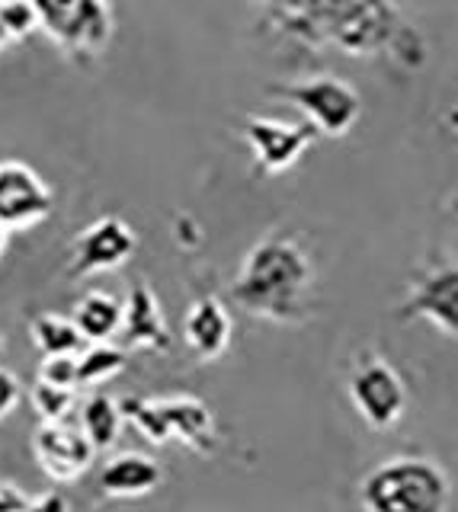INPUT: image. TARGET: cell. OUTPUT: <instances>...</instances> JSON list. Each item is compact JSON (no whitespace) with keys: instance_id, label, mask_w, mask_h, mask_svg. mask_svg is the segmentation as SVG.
<instances>
[{"instance_id":"obj_1","label":"cell","mask_w":458,"mask_h":512,"mask_svg":"<svg viewBox=\"0 0 458 512\" xmlns=\"http://www.w3.org/2000/svg\"><path fill=\"white\" fill-rule=\"evenodd\" d=\"M254 7L286 39L350 55H385L407 32L398 0H254Z\"/></svg>"},{"instance_id":"obj_2","label":"cell","mask_w":458,"mask_h":512,"mask_svg":"<svg viewBox=\"0 0 458 512\" xmlns=\"http://www.w3.org/2000/svg\"><path fill=\"white\" fill-rule=\"evenodd\" d=\"M314 285V263L292 237H266L244 256L231 298L247 314L273 324H302L308 317V292Z\"/></svg>"},{"instance_id":"obj_3","label":"cell","mask_w":458,"mask_h":512,"mask_svg":"<svg viewBox=\"0 0 458 512\" xmlns=\"http://www.w3.org/2000/svg\"><path fill=\"white\" fill-rule=\"evenodd\" d=\"M366 512H446L452 487L430 458H388L359 484Z\"/></svg>"},{"instance_id":"obj_4","label":"cell","mask_w":458,"mask_h":512,"mask_svg":"<svg viewBox=\"0 0 458 512\" xmlns=\"http://www.w3.org/2000/svg\"><path fill=\"white\" fill-rule=\"evenodd\" d=\"M39 26L77 64L97 61L113 39V10L106 0H29Z\"/></svg>"},{"instance_id":"obj_5","label":"cell","mask_w":458,"mask_h":512,"mask_svg":"<svg viewBox=\"0 0 458 512\" xmlns=\"http://www.w3.org/2000/svg\"><path fill=\"white\" fill-rule=\"evenodd\" d=\"M279 100L292 103L318 135H346L356 125L362 100L359 93L340 77H308L292 80V84L273 87Z\"/></svg>"},{"instance_id":"obj_6","label":"cell","mask_w":458,"mask_h":512,"mask_svg":"<svg viewBox=\"0 0 458 512\" xmlns=\"http://www.w3.org/2000/svg\"><path fill=\"white\" fill-rule=\"evenodd\" d=\"M55 212V196L23 160H0V224L7 231L36 228Z\"/></svg>"},{"instance_id":"obj_7","label":"cell","mask_w":458,"mask_h":512,"mask_svg":"<svg viewBox=\"0 0 458 512\" xmlns=\"http://www.w3.org/2000/svg\"><path fill=\"white\" fill-rule=\"evenodd\" d=\"M138 237L135 231L116 215L97 218L93 224L74 237L71 244V276H100V272H113L125 266L135 256Z\"/></svg>"},{"instance_id":"obj_8","label":"cell","mask_w":458,"mask_h":512,"mask_svg":"<svg viewBox=\"0 0 458 512\" xmlns=\"http://www.w3.org/2000/svg\"><path fill=\"white\" fill-rule=\"evenodd\" d=\"M350 400L372 429H391L404 416L407 388L388 362L369 359L350 375Z\"/></svg>"},{"instance_id":"obj_9","label":"cell","mask_w":458,"mask_h":512,"mask_svg":"<svg viewBox=\"0 0 458 512\" xmlns=\"http://www.w3.org/2000/svg\"><path fill=\"white\" fill-rule=\"evenodd\" d=\"M244 138L250 144V154H254L257 167L270 176H279L292 170L302 154L314 144L318 132L308 122H279V119H257L250 116L244 122Z\"/></svg>"},{"instance_id":"obj_10","label":"cell","mask_w":458,"mask_h":512,"mask_svg":"<svg viewBox=\"0 0 458 512\" xmlns=\"http://www.w3.org/2000/svg\"><path fill=\"white\" fill-rule=\"evenodd\" d=\"M401 317H423L458 340V263H442L414 282Z\"/></svg>"},{"instance_id":"obj_11","label":"cell","mask_w":458,"mask_h":512,"mask_svg":"<svg viewBox=\"0 0 458 512\" xmlns=\"http://www.w3.org/2000/svg\"><path fill=\"white\" fill-rule=\"evenodd\" d=\"M33 455L45 477L52 480H74L93 464V445L81 429L61 423H42L33 436Z\"/></svg>"},{"instance_id":"obj_12","label":"cell","mask_w":458,"mask_h":512,"mask_svg":"<svg viewBox=\"0 0 458 512\" xmlns=\"http://www.w3.org/2000/svg\"><path fill=\"white\" fill-rule=\"evenodd\" d=\"M122 343L129 349H151L167 352L173 346L170 327L164 320L161 301L151 292L148 282H135L129 288V301L122 304Z\"/></svg>"},{"instance_id":"obj_13","label":"cell","mask_w":458,"mask_h":512,"mask_svg":"<svg viewBox=\"0 0 458 512\" xmlns=\"http://www.w3.org/2000/svg\"><path fill=\"white\" fill-rule=\"evenodd\" d=\"M183 333H186L189 349H193L202 362H215L221 352L231 346L234 324L225 304L212 295H205V298H196L193 308L186 311Z\"/></svg>"},{"instance_id":"obj_14","label":"cell","mask_w":458,"mask_h":512,"mask_svg":"<svg viewBox=\"0 0 458 512\" xmlns=\"http://www.w3.org/2000/svg\"><path fill=\"white\" fill-rule=\"evenodd\" d=\"M157 404H161V413L167 420L170 439H180L199 455L215 452V416L199 397H164Z\"/></svg>"},{"instance_id":"obj_15","label":"cell","mask_w":458,"mask_h":512,"mask_svg":"<svg viewBox=\"0 0 458 512\" xmlns=\"http://www.w3.org/2000/svg\"><path fill=\"white\" fill-rule=\"evenodd\" d=\"M164 471L151 455L141 452H125L106 461L100 471V490L116 500H132V496H145L154 487H161Z\"/></svg>"},{"instance_id":"obj_16","label":"cell","mask_w":458,"mask_h":512,"mask_svg":"<svg viewBox=\"0 0 458 512\" xmlns=\"http://www.w3.org/2000/svg\"><path fill=\"white\" fill-rule=\"evenodd\" d=\"M71 320L87 343H109L122 327V301L106 292H90L77 301Z\"/></svg>"},{"instance_id":"obj_17","label":"cell","mask_w":458,"mask_h":512,"mask_svg":"<svg viewBox=\"0 0 458 512\" xmlns=\"http://www.w3.org/2000/svg\"><path fill=\"white\" fill-rule=\"evenodd\" d=\"M81 432L93 445V452H106V448H113L116 439H119V432H122L119 400L106 397V394L87 397L84 407H81Z\"/></svg>"},{"instance_id":"obj_18","label":"cell","mask_w":458,"mask_h":512,"mask_svg":"<svg viewBox=\"0 0 458 512\" xmlns=\"http://www.w3.org/2000/svg\"><path fill=\"white\" fill-rule=\"evenodd\" d=\"M33 340L42 356H77L84 349V336L71 317L61 314H39L33 320Z\"/></svg>"},{"instance_id":"obj_19","label":"cell","mask_w":458,"mask_h":512,"mask_svg":"<svg viewBox=\"0 0 458 512\" xmlns=\"http://www.w3.org/2000/svg\"><path fill=\"white\" fill-rule=\"evenodd\" d=\"M125 352L109 343H93L90 349L77 352V388H93L109 378H116L125 368Z\"/></svg>"},{"instance_id":"obj_20","label":"cell","mask_w":458,"mask_h":512,"mask_svg":"<svg viewBox=\"0 0 458 512\" xmlns=\"http://www.w3.org/2000/svg\"><path fill=\"white\" fill-rule=\"evenodd\" d=\"M119 410H122V420L135 423V429L148 442H154V445H167L170 442V429H167V420H164L161 404H157V400L125 397V400H119Z\"/></svg>"},{"instance_id":"obj_21","label":"cell","mask_w":458,"mask_h":512,"mask_svg":"<svg viewBox=\"0 0 458 512\" xmlns=\"http://www.w3.org/2000/svg\"><path fill=\"white\" fill-rule=\"evenodd\" d=\"M39 26L29 0H0V52L26 39Z\"/></svg>"},{"instance_id":"obj_22","label":"cell","mask_w":458,"mask_h":512,"mask_svg":"<svg viewBox=\"0 0 458 512\" xmlns=\"http://www.w3.org/2000/svg\"><path fill=\"white\" fill-rule=\"evenodd\" d=\"M33 407L42 416V423L68 420V413L74 407V388H58V384L39 381L33 388Z\"/></svg>"},{"instance_id":"obj_23","label":"cell","mask_w":458,"mask_h":512,"mask_svg":"<svg viewBox=\"0 0 458 512\" xmlns=\"http://www.w3.org/2000/svg\"><path fill=\"white\" fill-rule=\"evenodd\" d=\"M39 381L58 384V388H77V356H45L39 365Z\"/></svg>"},{"instance_id":"obj_24","label":"cell","mask_w":458,"mask_h":512,"mask_svg":"<svg viewBox=\"0 0 458 512\" xmlns=\"http://www.w3.org/2000/svg\"><path fill=\"white\" fill-rule=\"evenodd\" d=\"M20 394H23V391H20L17 375L7 372V368H0V420H4V416H10L13 410H17Z\"/></svg>"},{"instance_id":"obj_25","label":"cell","mask_w":458,"mask_h":512,"mask_svg":"<svg viewBox=\"0 0 458 512\" xmlns=\"http://www.w3.org/2000/svg\"><path fill=\"white\" fill-rule=\"evenodd\" d=\"M29 496L17 484H4L0 480V512H26Z\"/></svg>"},{"instance_id":"obj_26","label":"cell","mask_w":458,"mask_h":512,"mask_svg":"<svg viewBox=\"0 0 458 512\" xmlns=\"http://www.w3.org/2000/svg\"><path fill=\"white\" fill-rule=\"evenodd\" d=\"M26 512H68L65 493H42L39 500H29Z\"/></svg>"},{"instance_id":"obj_27","label":"cell","mask_w":458,"mask_h":512,"mask_svg":"<svg viewBox=\"0 0 458 512\" xmlns=\"http://www.w3.org/2000/svg\"><path fill=\"white\" fill-rule=\"evenodd\" d=\"M7 228H4V224H0V260H4V253H7Z\"/></svg>"},{"instance_id":"obj_28","label":"cell","mask_w":458,"mask_h":512,"mask_svg":"<svg viewBox=\"0 0 458 512\" xmlns=\"http://www.w3.org/2000/svg\"><path fill=\"white\" fill-rule=\"evenodd\" d=\"M449 208H452V215L458 218V192H455V196L449 199Z\"/></svg>"},{"instance_id":"obj_29","label":"cell","mask_w":458,"mask_h":512,"mask_svg":"<svg viewBox=\"0 0 458 512\" xmlns=\"http://www.w3.org/2000/svg\"><path fill=\"white\" fill-rule=\"evenodd\" d=\"M0 356H4V340H0Z\"/></svg>"}]
</instances>
